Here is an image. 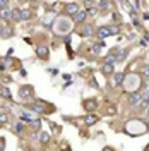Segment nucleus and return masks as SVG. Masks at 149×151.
Masks as SVG:
<instances>
[{"mask_svg":"<svg viewBox=\"0 0 149 151\" xmlns=\"http://www.w3.org/2000/svg\"><path fill=\"white\" fill-rule=\"evenodd\" d=\"M4 146H5V141H4V139L0 137V150H4Z\"/></svg>","mask_w":149,"mask_h":151,"instance_id":"obj_33","label":"nucleus"},{"mask_svg":"<svg viewBox=\"0 0 149 151\" xmlns=\"http://www.w3.org/2000/svg\"><path fill=\"white\" fill-rule=\"evenodd\" d=\"M98 120H100V119H98L96 115H86V117H84V124H86L87 127H91V125H94V124L98 122Z\"/></svg>","mask_w":149,"mask_h":151,"instance_id":"obj_11","label":"nucleus"},{"mask_svg":"<svg viewBox=\"0 0 149 151\" xmlns=\"http://www.w3.org/2000/svg\"><path fill=\"white\" fill-rule=\"evenodd\" d=\"M9 7V2H5V0H0V9H7Z\"/></svg>","mask_w":149,"mask_h":151,"instance_id":"obj_27","label":"nucleus"},{"mask_svg":"<svg viewBox=\"0 0 149 151\" xmlns=\"http://www.w3.org/2000/svg\"><path fill=\"white\" fill-rule=\"evenodd\" d=\"M19 98H21L22 101L29 103V101L33 100V88H31V86H21V88H19Z\"/></svg>","mask_w":149,"mask_h":151,"instance_id":"obj_4","label":"nucleus"},{"mask_svg":"<svg viewBox=\"0 0 149 151\" xmlns=\"http://www.w3.org/2000/svg\"><path fill=\"white\" fill-rule=\"evenodd\" d=\"M77 33H79L81 36H91V35H94V26L84 24V26H81V28L77 29Z\"/></svg>","mask_w":149,"mask_h":151,"instance_id":"obj_7","label":"nucleus"},{"mask_svg":"<svg viewBox=\"0 0 149 151\" xmlns=\"http://www.w3.org/2000/svg\"><path fill=\"white\" fill-rule=\"evenodd\" d=\"M127 53H129V50H120V52H118V55H117V62L125 60V58H127Z\"/></svg>","mask_w":149,"mask_h":151,"instance_id":"obj_20","label":"nucleus"},{"mask_svg":"<svg viewBox=\"0 0 149 151\" xmlns=\"http://www.w3.org/2000/svg\"><path fill=\"white\" fill-rule=\"evenodd\" d=\"M146 151H149V144H148V146H146Z\"/></svg>","mask_w":149,"mask_h":151,"instance_id":"obj_36","label":"nucleus"},{"mask_svg":"<svg viewBox=\"0 0 149 151\" xmlns=\"http://www.w3.org/2000/svg\"><path fill=\"white\" fill-rule=\"evenodd\" d=\"M12 17V10L7 7V9H0V19H10Z\"/></svg>","mask_w":149,"mask_h":151,"instance_id":"obj_16","label":"nucleus"},{"mask_svg":"<svg viewBox=\"0 0 149 151\" xmlns=\"http://www.w3.org/2000/svg\"><path fill=\"white\" fill-rule=\"evenodd\" d=\"M14 35V29L10 28V26H5V29H4V33H2V38H9Z\"/></svg>","mask_w":149,"mask_h":151,"instance_id":"obj_21","label":"nucleus"},{"mask_svg":"<svg viewBox=\"0 0 149 151\" xmlns=\"http://www.w3.org/2000/svg\"><path fill=\"white\" fill-rule=\"evenodd\" d=\"M33 17V12L28 9H22L21 10V21H29V19Z\"/></svg>","mask_w":149,"mask_h":151,"instance_id":"obj_15","label":"nucleus"},{"mask_svg":"<svg viewBox=\"0 0 149 151\" xmlns=\"http://www.w3.org/2000/svg\"><path fill=\"white\" fill-rule=\"evenodd\" d=\"M103 74L105 76H112V74H115V69H113V64H106L105 62V65H103Z\"/></svg>","mask_w":149,"mask_h":151,"instance_id":"obj_13","label":"nucleus"},{"mask_svg":"<svg viewBox=\"0 0 149 151\" xmlns=\"http://www.w3.org/2000/svg\"><path fill=\"white\" fill-rule=\"evenodd\" d=\"M36 53H38V57H39V58L47 60V58H48V48L47 47H38Z\"/></svg>","mask_w":149,"mask_h":151,"instance_id":"obj_14","label":"nucleus"},{"mask_svg":"<svg viewBox=\"0 0 149 151\" xmlns=\"http://www.w3.org/2000/svg\"><path fill=\"white\" fill-rule=\"evenodd\" d=\"M0 96H2V98H5V100H10V96H12V94H10V91L5 88V86H0Z\"/></svg>","mask_w":149,"mask_h":151,"instance_id":"obj_17","label":"nucleus"},{"mask_svg":"<svg viewBox=\"0 0 149 151\" xmlns=\"http://www.w3.org/2000/svg\"><path fill=\"white\" fill-rule=\"evenodd\" d=\"M48 141H50V134H48V132H39V142L47 144Z\"/></svg>","mask_w":149,"mask_h":151,"instance_id":"obj_18","label":"nucleus"},{"mask_svg":"<svg viewBox=\"0 0 149 151\" xmlns=\"http://www.w3.org/2000/svg\"><path fill=\"white\" fill-rule=\"evenodd\" d=\"M10 19H14L16 22H19L21 21V9H12V17Z\"/></svg>","mask_w":149,"mask_h":151,"instance_id":"obj_19","label":"nucleus"},{"mask_svg":"<svg viewBox=\"0 0 149 151\" xmlns=\"http://www.w3.org/2000/svg\"><path fill=\"white\" fill-rule=\"evenodd\" d=\"M55 31L57 33H65V31H70V21H67L65 17H60L55 22Z\"/></svg>","mask_w":149,"mask_h":151,"instance_id":"obj_5","label":"nucleus"},{"mask_svg":"<svg viewBox=\"0 0 149 151\" xmlns=\"http://www.w3.org/2000/svg\"><path fill=\"white\" fill-rule=\"evenodd\" d=\"M86 17H87V10H79V12L74 16V21L75 22H84Z\"/></svg>","mask_w":149,"mask_h":151,"instance_id":"obj_12","label":"nucleus"},{"mask_svg":"<svg viewBox=\"0 0 149 151\" xmlns=\"http://www.w3.org/2000/svg\"><path fill=\"white\" fill-rule=\"evenodd\" d=\"M98 7H100V9H108V7H110V2H100Z\"/></svg>","mask_w":149,"mask_h":151,"instance_id":"obj_26","label":"nucleus"},{"mask_svg":"<svg viewBox=\"0 0 149 151\" xmlns=\"http://www.w3.org/2000/svg\"><path fill=\"white\" fill-rule=\"evenodd\" d=\"M120 29L118 26H101L98 29V36L100 38H106V36H112V35H118Z\"/></svg>","mask_w":149,"mask_h":151,"instance_id":"obj_3","label":"nucleus"},{"mask_svg":"<svg viewBox=\"0 0 149 151\" xmlns=\"http://www.w3.org/2000/svg\"><path fill=\"white\" fill-rule=\"evenodd\" d=\"M142 103H144V105H148V103H149V89L142 93Z\"/></svg>","mask_w":149,"mask_h":151,"instance_id":"obj_22","label":"nucleus"},{"mask_svg":"<svg viewBox=\"0 0 149 151\" xmlns=\"http://www.w3.org/2000/svg\"><path fill=\"white\" fill-rule=\"evenodd\" d=\"M148 119H149V108H148Z\"/></svg>","mask_w":149,"mask_h":151,"instance_id":"obj_37","label":"nucleus"},{"mask_svg":"<svg viewBox=\"0 0 149 151\" xmlns=\"http://www.w3.org/2000/svg\"><path fill=\"white\" fill-rule=\"evenodd\" d=\"M62 151H70V146L69 144H62Z\"/></svg>","mask_w":149,"mask_h":151,"instance_id":"obj_31","label":"nucleus"},{"mask_svg":"<svg viewBox=\"0 0 149 151\" xmlns=\"http://www.w3.org/2000/svg\"><path fill=\"white\" fill-rule=\"evenodd\" d=\"M148 131V124L135 119V120H129L127 125H125V132H129L130 136H140Z\"/></svg>","mask_w":149,"mask_h":151,"instance_id":"obj_1","label":"nucleus"},{"mask_svg":"<svg viewBox=\"0 0 149 151\" xmlns=\"http://www.w3.org/2000/svg\"><path fill=\"white\" fill-rule=\"evenodd\" d=\"M127 101H129V105L135 106L137 103H140V101H142V93H139V91L130 93V94H129V98H127Z\"/></svg>","mask_w":149,"mask_h":151,"instance_id":"obj_6","label":"nucleus"},{"mask_svg":"<svg viewBox=\"0 0 149 151\" xmlns=\"http://www.w3.org/2000/svg\"><path fill=\"white\" fill-rule=\"evenodd\" d=\"M103 151H115L113 148H110V146H106V148H103Z\"/></svg>","mask_w":149,"mask_h":151,"instance_id":"obj_34","label":"nucleus"},{"mask_svg":"<svg viewBox=\"0 0 149 151\" xmlns=\"http://www.w3.org/2000/svg\"><path fill=\"white\" fill-rule=\"evenodd\" d=\"M125 83V74L123 72H117V74H113V84L115 86H122Z\"/></svg>","mask_w":149,"mask_h":151,"instance_id":"obj_10","label":"nucleus"},{"mask_svg":"<svg viewBox=\"0 0 149 151\" xmlns=\"http://www.w3.org/2000/svg\"><path fill=\"white\" fill-rule=\"evenodd\" d=\"M64 12H65L67 16H75V14L79 12V5H77V4H74V2H70V4H67V5H65Z\"/></svg>","mask_w":149,"mask_h":151,"instance_id":"obj_8","label":"nucleus"},{"mask_svg":"<svg viewBox=\"0 0 149 151\" xmlns=\"http://www.w3.org/2000/svg\"><path fill=\"white\" fill-rule=\"evenodd\" d=\"M101 47H103V41H100L98 45H94V47H93V52H94V53H100V50H101Z\"/></svg>","mask_w":149,"mask_h":151,"instance_id":"obj_25","label":"nucleus"},{"mask_svg":"<svg viewBox=\"0 0 149 151\" xmlns=\"http://www.w3.org/2000/svg\"><path fill=\"white\" fill-rule=\"evenodd\" d=\"M142 74L146 76V77H149V65H144V67H142Z\"/></svg>","mask_w":149,"mask_h":151,"instance_id":"obj_28","label":"nucleus"},{"mask_svg":"<svg viewBox=\"0 0 149 151\" xmlns=\"http://www.w3.org/2000/svg\"><path fill=\"white\" fill-rule=\"evenodd\" d=\"M96 14H98V9H96V7H93V9L87 10V16H89V17H94Z\"/></svg>","mask_w":149,"mask_h":151,"instance_id":"obj_24","label":"nucleus"},{"mask_svg":"<svg viewBox=\"0 0 149 151\" xmlns=\"http://www.w3.org/2000/svg\"><path fill=\"white\" fill-rule=\"evenodd\" d=\"M4 29H5V26H4V24H0V36H2V33H4Z\"/></svg>","mask_w":149,"mask_h":151,"instance_id":"obj_35","label":"nucleus"},{"mask_svg":"<svg viewBox=\"0 0 149 151\" xmlns=\"http://www.w3.org/2000/svg\"><path fill=\"white\" fill-rule=\"evenodd\" d=\"M82 106H84L86 112H94V110L98 108V101H96V100H84Z\"/></svg>","mask_w":149,"mask_h":151,"instance_id":"obj_9","label":"nucleus"},{"mask_svg":"<svg viewBox=\"0 0 149 151\" xmlns=\"http://www.w3.org/2000/svg\"><path fill=\"white\" fill-rule=\"evenodd\" d=\"M108 113H110V115H115V113H117V110H115V106H110V110H108Z\"/></svg>","mask_w":149,"mask_h":151,"instance_id":"obj_32","label":"nucleus"},{"mask_svg":"<svg viewBox=\"0 0 149 151\" xmlns=\"http://www.w3.org/2000/svg\"><path fill=\"white\" fill-rule=\"evenodd\" d=\"M7 122H9V115L2 113V115H0V124H7Z\"/></svg>","mask_w":149,"mask_h":151,"instance_id":"obj_23","label":"nucleus"},{"mask_svg":"<svg viewBox=\"0 0 149 151\" xmlns=\"http://www.w3.org/2000/svg\"><path fill=\"white\" fill-rule=\"evenodd\" d=\"M0 115H2V113H0Z\"/></svg>","mask_w":149,"mask_h":151,"instance_id":"obj_38","label":"nucleus"},{"mask_svg":"<svg viewBox=\"0 0 149 151\" xmlns=\"http://www.w3.org/2000/svg\"><path fill=\"white\" fill-rule=\"evenodd\" d=\"M31 125H33V127H34V129H38V127H39V120H33V122H31Z\"/></svg>","mask_w":149,"mask_h":151,"instance_id":"obj_30","label":"nucleus"},{"mask_svg":"<svg viewBox=\"0 0 149 151\" xmlns=\"http://www.w3.org/2000/svg\"><path fill=\"white\" fill-rule=\"evenodd\" d=\"M28 108H29V110H33V112H36V113H50V112H55V106H52V105L45 103V101H34V103H29Z\"/></svg>","mask_w":149,"mask_h":151,"instance_id":"obj_2","label":"nucleus"},{"mask_svg":"<svg viewBox=\"0 0 149 151\" xmlns=\"http://www.w3.org/2000/svg\"><path fill=\"white\" fill-rule=\"evenodd\" d=\"M22 127H24V124H22V122H17V124H16V131H17V132L22 131Z\"/></svg>","mask_w":149,"mask_h":151,"instance_id":"obj_29","label":"nucleus"}]
</instances>
